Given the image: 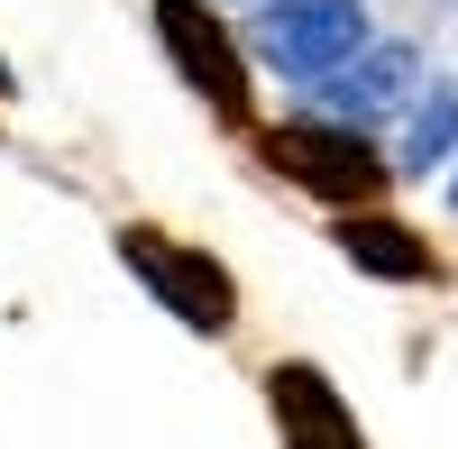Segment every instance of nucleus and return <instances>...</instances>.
<instances>
[{"label": "nucleus", "instance_id": "3", "mask_svg": "<svg viewBox=\"0 0 458 449\" xmlns=\"http://www.w3.org/2000/svg\"><path fill=\"white\" fill-rule=\"evenodd\" d=\"M120 257L138 267V284L157 293L165 312H183L193 330H211V340L229 330V312H239V293H229V275L211 267V257H193V248H165L157 230H129V239H120Z\"/></svg>", "mask_w": 458, "mask_h": 449}, {"label": "nucleus", "instance_id": "8", "mask_svg": "<svg viewBox=\"0 0 458 449\" xmlns=\"http://www.w3.org/2000/svg\"><path fill=\"white\" fill-rule=\"evenodd\" d=\"M276 422L302 431V440H321V431H349V413H339V394H321L312 367H276Z\"/></svg>", "mask_w": 458, "mask_h": 449}, {"label": "nucleus", "instance_id": "4", "mask_svg": "<svg viewBox=\"0 0 458 449\" xmlns=\"http://www.w3.org/2000/svg\"><path fill=\"white\" fill-rule=\"evenodd\" d=\"M403 101H412V47H376V37L339 73H321V92H312L321 120H349V129L386 120V110H403Z\"/></svg>", "mask_w": 458, "mask_h": 449}, {"label": "nucleus", "instance_id": "6", "mask_svg": "<svg viewBox=\"0 0 458 449\" xmlns=\"http://www.w3.org/2000/svg\"><path fill=\"white\" fill-rule=\"evenodd\" d=\"M394 120H403V138H394V174H440L449 147H458V92L431 83V92H412Z\"/></svg>", "mask_w": 458, "mask_h": 449}, {"label": "nucleus", "instance_id": "1", "mask_svg": "<svg viewBox=\"0 0 458 449\" xmlns=\"http://www.w3.org/2000/svg\"><path fill=\"white\" fill-rule=\"evenodd\" d=\"M257 147H266V165H284L302 193H321V202H339V211H349V202H376V193H386V174H394V165L367 147V129L321 120V110H312V120L266 129Z\"/></svg>", "mask_w": 458, "mask_h": 449}, {"label": "nucleus", "instance_id": "9", "mask_svg": "<svg viewBox=\"0 0 458 449\" xmlns=\"http://www.w3.org/2000/svg\"><path fill=\"white\" fill-rule=\"evenodd\" d=\"M449 193H458V183H449Z\"/></svg>", "mask_w": 458, "mask_h": 449}, {"label": "nucleus", "instance_id": "7", "mask_svg": "<svg viewBox=\"0 0 458 449\" xmlns=\"http://www.w3.org/2000/svg\"><path fill=\"white\" fill-rule=\"evenodd\" d=\"M339 257H349V267H367V275L431 284V248L412 239V230H394V220H349V230H339Z\"/></svg>", "mask_w": 458, "mask_h": 449}, {"label": "nucleus", "instance_id": "5", "mask_svg": "<svg viewBox=\"0 0 458 449\" xmlns=\"http://www.w3.org/2000/svg\"><path fill=\"white\" fill-rule=\"evenodd\" d=\"M157 28H165V47H174V64L193 73V83L220 101V110H239L248 101V73H239V47L220 37V19H211V0H157Z\"/></svg>", "mask_w": 458, "mask_h": 449}, {"label": "nucleus", "instance_id": "2", "mask_svg": "<svg viewBox=\"0 0 458 449\" xmlns=\"http://www.w3.org/2000/svg\"><path fill=\"white\" fill-rule=\"evenodd\" d=\"M376 37L367 0H257V55L284 83H321Z\"/></svg>", "mask_w": 458, "mask_h": 449}]
</instances>
